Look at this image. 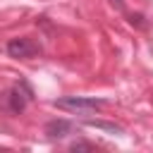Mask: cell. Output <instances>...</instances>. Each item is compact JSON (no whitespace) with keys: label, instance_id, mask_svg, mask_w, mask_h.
Returning <instances> with one entry per match:
<instances>
[{"label":"cell","instance_id":"obj_4","mask_svg":"<svg viewBox=\"0 0 153 153\" xmlns=\"http://www.w3.org/2000/svg\"><path fill=\"white\" fill-rule=\"evenodd\" d=\"M74 122H69V120H50L48 124H45V136L48 139H65V136H69V134H74Z\"/></svg>","mask_w":153,"mask_h":153},{"label":"cell","instance_id":"obj_1","mask_svg":"<svg viewBox=\"0 0 153 153\" xmlns=\"http://www.w3.org/2000/svg\"><path fill=\"white\" fill-rule=\"evenodd\" d=\"M31 100H33V88L26 81H17L0 93V112L12 115V117L22 115Z\"/></svg>","mask_w":153,"mask_h":153},{"label":"cell","instance_id":"obj_6","mask_svg":"<svg viewBox=\"0 0 153 153\" xmlns=\"http://www.w3.org/2000/svg\"><path fill=\"white\" fill-rule=\"evenodd\" d=\"M69 151H93V143H88V141H74V143H69Z\"/></svg>","mask_w":153,"mask_h":153},{"label":"cell","instance_id":"obj_2","mask_svg":"<svg viewBox=\"0 0 153 153\" xmlns=\"http://www.w3.org/2000/svg\"><path fill=\"white\" fill-rule=\"evenodd\" d=\"M53 105L57 110H67V112H76V115H91V112L105 108L108 100L93 98V96H65V98L53 100Z\"/></svg>","mask_w":153,"mask_h":153},{"label":"cell","instance_id":"obj_5","mask_svg":"<svg viewBox=\"0 0 153 153\" xmlns=\"http://www.w3.org/2000/svg\"><path fill=\"white\" fill-rule=\"evenodd\" d=\"M84 124H86V127H96V129H105V131H112V134H122V131H124L120 124H115V122H103V120H86Z\"/></svg>","mask_w":153,"mask_h":153},{"label":"cell","instance_id":"obj_3","mask_svg":"<svg viewBox=\"0 0 153 153\" xmlns=\"http://www.w3.org/2000/svg\"><path fill=\"white\" fill-rule=\"evenodd\" d=\"M5 50L10 57H17V60H29V57H36L43 53L41 43H36L33 38L29 36H19V38H10L5 43Z\"/></svg>","mask_w":153,"mask_h":153}]
</instances>
